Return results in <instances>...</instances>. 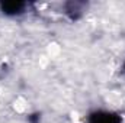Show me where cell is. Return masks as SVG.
<instances>
[{"mask_svg":"<svg viewBox=\"0 0 125 123\" xmlns=\"http://www.w3.org/2000/svg\"><path fill=\"white\" fill-rule=\"evenodd\" d=\"M87 123H122V119L116 113L97 110V112H93L89 114Z\"/></svg>","mask_w":125,"mask_h":123,"instance_id":"6da1fadb","label":"cell"},{"mask_svg":"<svg viewBox=\"0 0 125 123\" xmlns=\"http://www.w3.org/2000/svg\"><path fill=\"white\" fill-rule=\"evenodd\" d=\"M28 7V3L25 1H0V10L7 16H16L22 15Z\"/></svg>","mask_w":125,"mask_h":123,"instance_id":"7a4b0ae2","label":"cell"},{"mask_svg":"<svg viewBox=\"0 0 125 123\" xmlns=\"http://www.w3.org/2000/svg\"><path fill=\"white\" fill-rule=\"evenodd\" d=\"M29 122L31 123H39V114H32V116H29Z\"/></svg>","mask_w":125,"mask_h":123,"instance_id":"277c9868","label":"cell"},{"mask_svg":"<svg viewBox=\"0 0 125 123\" xmlns=\"http://www.w3.org/2000/svg\"><path fill=\"white\" fill-rule=\"evenodd\" d=\"M64 9H65L64 13H65L71 20H77V19L83 15V12H84V9H86V4L82 3V1H68V3L64 4Z\"/></svg>","mask_w":125,"mask_h":123,"instance_id":"3957f363","label":"cell"},{"mask_svg":"<svg viewBox=\"0 0 125 123\" xmlns=\"http://www.w3.org/2000/svg\"><path fill=\"white\" fill-rule=\"evenodd\" d=\"M121 71H122V74H125V62L122 64V68H121Z\"/></svg>","mask_w":125,"mask_h":123,"instance_id":"5b68a950","label":"cell"}]
</instances>
